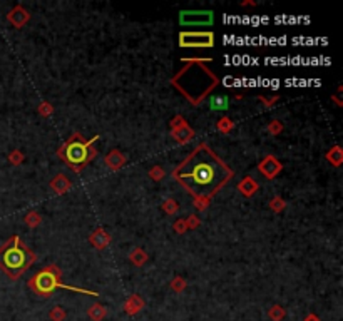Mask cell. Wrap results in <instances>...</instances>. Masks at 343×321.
<instances>
[{"mask_svg": "<svg viewBox=\"0 0 343 321\" xmlns=\"http://www.w3.org/2000/svg\"><path fill=\"white\" fill-rule=\"evenodd\" d=\"M229 174V169L205 146L194 151L174 172L179 183L198 198L214 194L228 181Z\"/></svg>", "mask_w": 343, "mask_h": 321, "instance_id": "1", "label": "cell"}, {"mask_svg": "<svg viewBox=\"0 0 343 321\" xmlns=\"http://www.w3.org/2000/svg\"><path fill=\"white\" fill-rule=\"evenodd\" d=\"M32 251L18 239L17 236L10 237L2 248H0V268L3 273L10 278H18L25 270L32 264Z\"/></svg>", "mask_w": 343, "mask_h": 321, "instance_id": "2", "label": "cell"}, {"mask_svg": "<svg viewBox=\"0 0 343 321\" xmlns=\"http://www.w3.org/2000/svg\"><path fill=\"white\" fill-rule=\"evenodd\" d=\"M90 142H86L81 135H72L69 141L66 142V146L62 147V157L66 159L67 164L74 169H81L86 162L89 161Z\"/></svg>", "mask_w": 343, "mask_h": 321, "instance_id": "3", "label": "cell"}, {"mask_svg": "<svg viewBox=\"0 0 343 321\" xmlns=\"http://www.w3.org/2000/svg\"><path fill=\"white\" fill-rule=\"evenodd\" d=\"M30 286H32L34 291H35L37 294H40V296H49V294L54 291L55 288H60V286H62V288H69V286L60 285L59 278H57V273H55L52 268H47V270H44V271H39V273L32 278ZM69 289H72V288H69Z\"/></svg>", "mask_w": 343, "mask_h": 321, "instance_id": "4", "label": "cell"}, {"mask_svg": "<svg viewBox=\"0 0 343 321\" xmlns=\"http://www.w3.org/2000/svg\"><path fill=\"white\" fill-rule=\"evenodd\" d=\"M213 44V34L209 32H184L179 35L181 47H211Z\"/></svg>", "mask_w": 343, "mask_h": 321, "instance_id": "5", "label": "cell"}, {"mask_svg": "<svg viewBox=\"0 0 343 321\" xmlns=\"http://www.w3.org/2000/svg\"><path fill=\"white\" fill-rule=\"evenodd\" d=\"M179 22L183 25H211L213 24V12L209 10H186L181 12Z\"/></svg>", "mask_w": 343, "mask_h": 321, "instance_id": "6", "label": "cell"}, {"mask_svg": "<svg viewBox=\"0 0 343 321\" xmlns=\"http://www.w3.org/2000/svg\"><path fill=\"white\" fill-rule=\"evenodd\" d=\"M209 107L213 111H226L229 107V99L226 96H213L209 99Z\"/></svg>", "mask_w": 343, "mask_h": 321, "instance_id": "7", "label": "cell"}, {"mask_svg": "<svg viewBox=\"0 0 343 321\" xmlns=\"http://www.w3.org/2000/svg\"><path fill=\"white\" fill-rule=\"evenodd\" d=\"M266 162H268V168H263L261 166V171L265 172L266 176L268 177H271V176H274V172L278 171V168H280V166H278V162H274V159L273 157H268V159H266Z\"/></svg>", "mask_w": 343, "mask_h": 321, "instance_id": "8", "label": "cell"}, {"mask_svg": "<svg viewBox=\"0 0 343 321\" xmlns=\"http://www.w3.org/2000/svg\"><path fill=\"white\" fill-rule=\"evenodd\" d=\"M89 315L92 316V320L99 321V320H103V318H104L105 309H104L103 306H99V304H94L92 309H90V311H89Z\"/></svg>", "mask_w": 343, "mask_h": 321, "instance_id": "9", "label": "cell"}]
</instances>
